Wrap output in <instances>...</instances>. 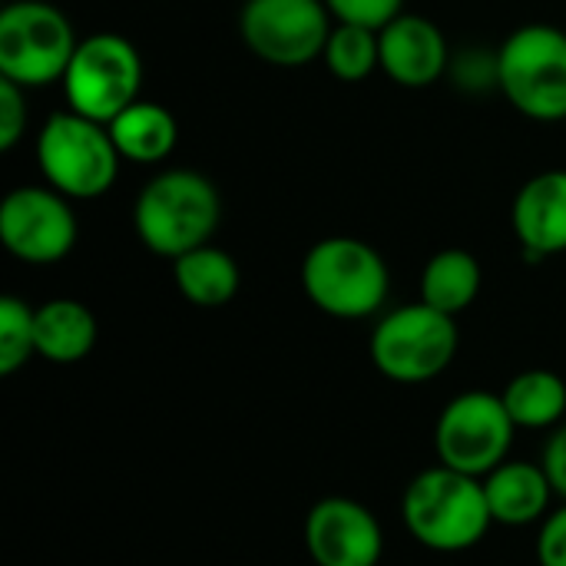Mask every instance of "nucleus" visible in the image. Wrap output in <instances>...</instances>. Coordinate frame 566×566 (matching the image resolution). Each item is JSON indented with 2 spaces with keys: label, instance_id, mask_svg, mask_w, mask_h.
<instances>
[{
  "label": "nucleus",
  "instance_id": "1",
  "mask_svg": "<svg viewBox=\"0 0 566 566\" xmlns=\"http://www.w3.org/2000/svg\"><path fill=\"white\" fill-rule=\"evenodd\" d=\"M401 521L411 541L431 554L474 551L494 527L484 481L444 464L411 478L401 494Z\"/></svg>",
  "mask_w": 566,
  "mask_h": 566
},
{
  "label": "nucleus",
  "instance_id": "2",
  "mask_svg": "<svg viewBox=\"0 0 566 566\" xmlns=\"http://www.w3.org/2000/svg\"><path fill=\"white\" fill-rule=\"evenodd\" d=\"M222 222V196L216 182L196 169L156 172L133 202V229L159 259H179L212 242Z\"/></svg>",
  "mask_w": 566,
  "mask_h": 566
},
{
  "label": "nucleus",
  "instance_id": "3",
  "mask_svg": "<svg viewBox=\"0 0 566 566\" xmlns=\"http://www.w3.org/2000/svg\"><path fill=\"white\" fill-rule=\"evenodd\" d=\"M388 262L365 239L328 235L302 259V292L332 318L358 322L378 315L388 302Z\"/></svg>",
  "mask_w": 566,
  "mask_h": 566
},
{
  "label": "nucleus",
  "instance_id": "4",
  "mask_svg": "<svg viewBox=\"0 0 566 566\" xmlns=\"http://www.w3.org/2000/svg\"><path fill=\"white\" fill-rule=\"evenodd\" d=\"M494 83L534 123L566 119V30L554 23L517 27L494 53Z\"/></svg>",
  "mask_w": 566,
  "mask_h": 566
},
{
  "label": "nucleus",
  "instance_id": "5",
  "mask_svg": "<svg viewBox=\"0 0 566 566\" xmlns=\"http://www.w3.org/2000/svg\"><path fill=\"white\" fill-rule=\"evenodd\" d=\"M33 153L43 182L80 202L106 196L123 163L106 123L86 119L73 109H60L40 126Z\"/></svg>",
  "mask_w": 566,
  "mask_h": 566
},
{
  "label": "nucleus",
  "instance_id": "6",
  "mask_svg": "<svg viewBox=\"0 0 566 566\" xmlns=\"http://www.w3.org/2000/svg\"><path fill=\"white\" fill-rule=\"evenodd\" d=\"M458 318L411 302L385 312L368 338L371 365L395 385H424L441 378L458 358Z\"/></svg>",
  "mask_w": 566,
  "mask_h": 566
},
{
  "label": "nucleus",
  "instance_id": "7",
  "mask_svg": "<svg viewBox=\"0 0 566 566\" xmlns=\"http://www.w3.org/2000/svg\"><path fill=\"white\" fill-rule=\"evenodd\" d=\"M76 43L66 13L46 0H13L0 10V76L23 90L60 83Z\"/></svg>",
  "mask_w": 566,
  "mask_h": 566
},
{
  "label": "nucleus",
  "instance_id": "8",
  "mask_svg": "<svg viewBox=\"0 0 566 566\" xmlns=\"http://www.w3.org/2000/svg\"><path fill=\"white\" fill-rule=\"evenodd\" d=\"M66 109L113 123L143 90V56L123 33H90L76 43L60 80Z\"/></svg>",
  "mask_w": 566,
  "mask_h": 566
},
{
  "label": "nucleus",
  "instance_id": "9",
  "mask_svg": "<svg viewBox=\"0 0 566 566\" xmlns=\"http://www.w3.org/2000/svg\"><path fill=\"white\" fill-rule=\"evenodd\" d=\"M517 431L521 428L501 395L464 391L451 398L434 421L438 464L471 478H488L511 458Z\"/></svg>",
  "mask_w": 566,
  "mask_h": 566
},
{
  "label": "nucleus",
  "instance_id": "10",
  "mask_svg": "<svg viewBox=\"0 0 566 566\" xmlns=\"http://www.w3.org/2000/svg\"><path fill=\"white\" fill-rule=\"evenodd\" d=\"M332 27L325 0H245L239 10V36L249 53L282 70L315 63Z\"/></svg>",
  "mask_w": 566,
  "mask_h": 566
},
{
  "label": "nucleus",
  "instance_id": "11",
  "mask_svg": "<svg viewBox=\"0 0 566 566\" xmlns=\"http://www.w3.org/2000/svg\"><path fill=\"white\" fill-rule=\"evenodd\" d=\"M80 226L70 199L53 186H17L0 202V242L27 265L63 262L76 245Z\"/></svg>",
  "mask_w": 566,
  "mask_h": 566
},
{
  "label": "nucleus",
  "instance_id": "12",
  "mask_svg": "<svg viewBox=\"0 0 566 566\" xmlns=\"http://www.w3.org/2000/svg\"><path fill=\"white\" fill-rule=\"evenodd\" d=\"M302 541L315 566H378L385 557V527L378 514L342 494L312 504Z\"/></svg>",
  "mask_w": 566,
  "mask_h": 566
},
{
  "label": "nucleus",
  "instance_id": "13",
  "mask_svg": "<svg viewBox=\"0 0 566 566\" xmlns=\"http://www.w3.org/2000/svg\"><path fill=\"white\" fill-rule=\"evenodd\" d=\"M378 46L381 73L405 90H424L438 83L451 63V50L441 27L421 13H401L388 27H381Z\"/></svg>",
  "mask_w": 566,
  "mask_h": 566
},
{
  "label": "nucleus",
  "instance_id": "14",
  "mask_svg": "<svg viewBox=\"0 0 566 566\" xmlns=\"http://www.w3.org/2000/svg\"><path fill=\"white\" fill-rule=\"evenodd\" d=\"M511 226L527 259L566 252V169L531 176L511 206Z\"/></svg>",
  "mask_w": 566,
  "mask_h": 566
},
{
  "label": "nucleus",
  "instance_id": "15",
  "mask_svg": "<svg viewBox=\"0 0 566 566\" xmlns=\"http://www.w3.org/2000/svg\"><path fill=\"white\" fill-rule=\"evenodd\" d=\"M481 481H484L491 517L501 527H534L554 511L557 491H554L544 464L507 458L501 468H494Z\"/></svg>",
  "mask_w": 566,
  "mask_h": 566
},
{
  "label": "nucleus",
  "instance_id": "16",
  "mask_svg": "<svg viewBox=\"0 0 566 566\" xmlns=\"http://www.w3.org/2000/svg\"><path fill=\"white\" fill-rule=\"evenodd\" d=\"M36 358L50 365H76L96 345V315L76 298H50L33 312Z\"/></svg>",
  "mask_w": 566,
  "mask_h": 566
},
{
  "label": "nucleus",
  "instance_id": "17",
  "mask_svg": "<svg viewBox=\"0 0 566 566\" xmlns=\"http://www.w3.org/2000/svg\"><path fill=\"white\" fill-rule=\"evenodd\" d=\"M172 285L196 308H222L239 295L242 269L226 249L206 242L172 259Z\"/></svg>",
  "mask_w": 566,
  "mask_h": 566
},
{
  "label": "nucleus",
  "instance_id": "18",
  "mask_svg": "<svg viewBox=\"0 0 566 566\" xmlns=\"http://www.w3.org/2000/svg\"><path fill=\"white\" fill-rule=\"evenodd\" d=\"M116 149L123 159L139 163V166H156L163 159L172 156L176 143H179V123L176 116L153 99H136L133 106H126L113 123H106Z\"/></svg>",
  "mask_w": 566,
  "mask_h": 566
},
{
  "label": "nucleus",
  "instance_id": "19",
  "mask_svg": "<svg viewBox=\"0 0 566 566\" xmlns=\"http://www.w3.org/2000/svg\"><path fill=\"white\" fill-rule=\"evenodd\" d=\"M484 285V272L474 252L468 249H441L421 269V302L458 318L468 312Z\"/></svg>",
  "mask_w": 566,
  "mask_h": 566
},
{
  "label": "nucleus",
  "instance_id": "20",
  "mask_svg": "<svg viewBox=\"0 0 566 566\" xmlns=\"http://www.w3.org/2000/svg\"><path fill=\"white\" fill-rule=\"evenodd\" d=\"M501 398L521 431H551L564 424L566 381L557 371L527 368L504 385Z\"/></svg>",
  "mask_w": 566,
  "mask_h": 566
},
{
  "label": "nucleus",
  "instance_id": "21",
  "mask_svg": "<svg viewBox=\"0 0 566 566\" xmlns=\"http://www.w3.org/2000/svg\"><path fill=\"white\" fill-rule=\"evenodd\" d=\"M328 73L342 83H361L375 70H381V46L378 30L355 27V23H335L322 53Z\"/></svg>",
  "mask_w": 566,
  "mask_h": 566
},
{
  "label": "nucleus",
  "instance_id": "22",
  "mask_svg": "<svg viewBox=\"0 0 566 566\" xmlns=\"http://www.w3.org/2000/svg\"><path fill=\"white\" fill-rule=\"evenodd\" d=\"M33 305L17 295L0 298V375H17L36 355V332H33Z\"/></svg>",
  "mask_w": 566,
  "mask_h": 566
},
{
  "label": "nucleus",
  "instance_id": "23",
  "mask_svg": "<svg viewBox=\"0 0 566 566\" xmlns=\"http://www.w3.org/2000/svg\"><path fill=\"white\" fill-rule=\"evenodd\" d=\"M325 7L335 23H355L368 30H381L405 13V0H325Z\"/></svg>",
  "mask_w": 566,
  "mask_h": 566
},
{
  "label": "nucleus",
  "instance_id": "24",
  "mask_svg": "<svg viewBox=\"0 0 566 566\" xmlns=\"http://www.w3.org/2000/svg\"><path fill=\"white\" fill-rule=\"evenodd\" d=\"M27 90L0 76V149L10 153L27 133Z\"/></svg>",
  "mask_w": 566,
  "mask_h": 566
},
{
  "label": "nucleus",
  "instance_id": "25",
  "mask_svg": "<svg viewBox=\"0 0 566 566\" xmlns=\"http://www.w3.org/2000/svg\"><path fill=\"white\" fill-rule=\"evenodd\" d=\"M537 564L566 566V501L537 524Z\"/></svg>",
  "mask_w": 566,
  "mask_h": 566
},
{
  "label": "nucleus",
  "instance_id": "26",
  "mask_svg": "<svg viewBox=\"0 0 566 566\" xmlns=\"http://www.w3.org/2000/svg\"><path fill=\"white\" fill-rule=\"evenodd\" d=\"M541 464H544V471H547V478H551V484H554L557 497L566 501V421L560 424V428H554L551 441L544 444V458H541Z\"/></svg>",
  "mask_w": 566,
  "mask_h": 566
}]
</instances>
